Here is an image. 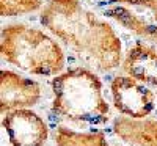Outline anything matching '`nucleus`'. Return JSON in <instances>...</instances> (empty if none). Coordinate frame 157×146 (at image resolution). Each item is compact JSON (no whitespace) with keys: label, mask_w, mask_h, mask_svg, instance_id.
<instances>
[{"label":"nucleus","mask_w":157,"mask_h":146,"mask_svg":"<svg viewBox=\"0 0 157 146\" xmlns=\"http://www.w3.org/2000/svg\"><path fill=\"white\" fill-rule=\"evenodd\" d=\"M57 141L58 146H107L101 135H82L69 130H60Z\"/></svg>","instance_id":"7ed1b4c3"},{"label":"nucleus","mask_w":157,"mask_h":146,"mask_svg":"<svg viewBox=\"0 0 157 146\" xmlns=\"http://www.w3.org/2000/svg\"><path fill=\"white\" fill-rule=\"evenodd\" d=\"M5 127L14 146H41L47 130L41 119L30 113H16L5 121Z\"/></svg>","instance_id":"f257e3e1"},{"label":"nucleus","mask_w":157,"mask_h":146,"mask_svg":"<svg viewBox=\"0 0 157 146\" xmlns=\"http://www.w3.org/2000/svg\"><path fill=\"white\" fill-rule=\"evenodd\" d=\"M121 135L127 140H132L141 146H157V127H132L129 124H123Z\"/></svg>","instance_id":"f03ea898"}]
</instances>
